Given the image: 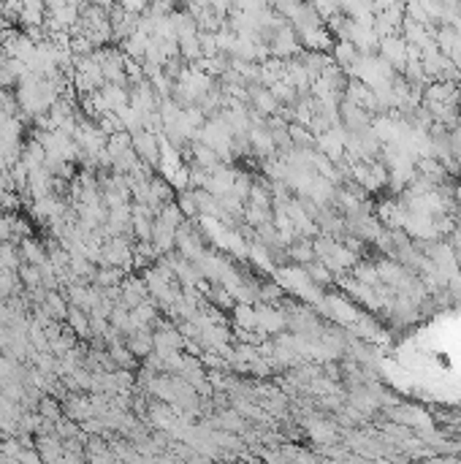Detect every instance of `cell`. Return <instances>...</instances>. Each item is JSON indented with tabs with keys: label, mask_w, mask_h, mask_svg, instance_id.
<instances>
[{
	"label": "cell",
	"mask_w": 461,
	"mask_h": 464,
	"mask_svg": "<svg viewBox=\"0 0 461 464\" xmlns=\"http://www.w3.org/2000/svg\"><path fill=\"white\" fill-rule=\"evenodd\" d=\"M383 55L385 60H391L396 66H405V41H399V39H385L383 41Z\"/></svg>",
	"instance_id": "obj_1"
},
{
	"label": "cell",
	"mask_w": 461,
	"mask_h": 464,
	"mask_svg": "<svg viewBox=\"0 0 461 464\" xmlns=\"http://www.w3.org/2000/svg\"><path fill=\"white\" fill-rule=\"evenodd\" d=\"M149 0H120V6L128 11V14H141L144 9H147Z\"/></svg>",
	"instance_id": "obj_2"
},
{
	"label": "cell",
	"mask_w": 461,
	"mask_h": 464,
	"mask_svg": "<svg viewBox=\"0 0 461 464\" xmlns=\"http://www.w3.org/2000/svg\"><path fill=\"white\" fill-rule=\"evenodd\" d=\"M90 3H93V6H101V9H111V6H114V0H90Z\"/></svg>",
	"instance_id": "obj_3"
}]
</instances>
